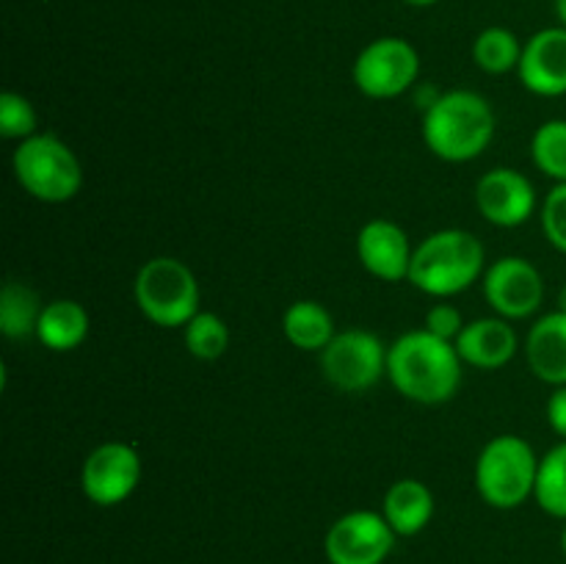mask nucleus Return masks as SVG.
<instances>
[{
	"label": "nucleus",
	"mask_w": 566,
	"mask_h": 564,
	"mask_svg": "<svg viewBox=\"0 0 566 564\" xmlns=\"http://www.w3.org/2000/svg\"><path fill=\"white\" fill-rule=\"evenodd\" d=\"M407 6H415V9H426V6H434L440 3V0H403Z\"/></svg>",
	"instance_id": "29"
},
{
	"label": "nucleus",
	"mask_w": 566,
	"mask_h": 564,
	"mask_svg": "<svg viewBox=\"0 0 566 564\" xmlns=\"http://www.w3.org/2000/svg\"><path fill=\"white\" fill-rule=\"evenodd\" d=\"M531 158L542 175L566 182V119H551L536 127L531 138Z\"/></svg>",
	"instance_id": "24"
},
{
	"label": "nucleus",
	"mask_w": 566,
	"mask_h": 564,
	"mask_svg": "<svg viewBox=\"0 0 566 564\" xmlns=\"http://www.w3.org/2000/svg\"><path fill=\"white\" fill-rule=\"evenodd\" d=\"M396 531L381 512L357 509L332 523L324 553L329 564H381L396 545Z\"/></svg>",
	"instance_id": "9"
},
{
	"label": "nucleus",
	"mask_w": 566,
	"mask_h": 564,
	"mask_svg": "<svg viewBox=\"0 0 566 564\" xmlns=\"http://www.w3.org/2000/svg\"><path fill=\"white\" fill-rule=\"evenodd\" d=\"M558 310L566 313V285L562 288V291H558Z\"/></svg>",
	"instance_id": "31"
},
{
	"label": "nucleus",
	"mask_w": 566,
	"mask_h": 564,
	"mask_svg": "<svg viewBox=\"0 0 566 564\" xmlns=\"http://www.w3.org/2000/svg\"><path fill=\"white\" fill-rule=\"evenodd\" d=\"M17 182L33 199L48 205L70 202L83 186V169L70 144L53 133H36L17 144L11 155Z\"/></svg>",
	"instance_id": "5"
},
{
	"label": "nucleus",
	"mask_w": 566,
	"mask_h": 564,
	"mask_svg": "<svg viewBox=\"0 0 566 564\" xmlns=\"http://www.w3.org/2000/svg\"><path fill=\"white\" fill-rule=\"evenodd\" d=\"M381 514L398 536H415L434 518V495L418 479H398L385 492Z\"/></svg>",
	"instance_id": "17"
},
{
	"label": "nucleus",
	"mask_w": 566,
	"mask_h": 564,
	"mask_svg": "<svg viewBox=\"0 0 566 564\" xmlns=\"http://www.w3.org/2000/svg\"><path fill=\"white\" fill-rule=\"evenodd\" d=\"M354 83L370 100H392L418 83L420 55L401 36H381L365 44L354 61Z\"/></svg>",
	"instance_id": "7"
},
{
	"label": "nucleus",
	"mask_w": 566,
	"mask_h": 564,
	"mask_svg": "<svg viewBox=\"0 0 566 564\" xmlns=\"http://www.w3.org/2000/svg\"><path fill=\"white\" fill-rule=\"evenodd\" d=\"M321 374L343 393H365L387 376V346L368 330H346L321 352Z\"/></svg>",
	"instance_id": "8"
},
{
	"label": "nucleus",
	"mask_w": 566,
	"mask_h": 564,
	"mask_svg": "<svg viewBox=\"0 0 566 564\" xmlns=\"http://www.w3.org/2000/svg\"><path fill=\"white\" fill-rule=\"evenodd\" d=\"M133 296L155 326H186L199 313V282L182 260L160 254L138 269Z\"/></svg>",
	"instance_id": "6"
},
{
	"label": "nucleus",
	"mask_w": 566,
	"mask_h": 564,
	"mask_svg": "<svg viewBox=\"0 0 566 564\" xmlns=\"http://www.w3.org/2000/svg\"><path fill=\"white\" fill-rule=\"evenodd\" d=\"M556 14L562 20V25L566 28V0H556Z\"/></svg>",
	"instance_id": "30"
},
{
	"label": "nucleus",
	"mask_w": 566,
	"mask_h": 564,
	"mask_svg": "<svg viewBox=\"0 0 566 564\" xmlns=\"http://www.w3.org/2000/svg\"><path fill=\"white\" fill-rule=\"evenodd\" d=\"M142 481V457L127 442H103L81 468V490L97 506H116L136 492Z\"/></svg>",
	"instance_id": "10"
},
{
	"label": "nucleus",
	"mask_w": 566,
	"mask_h": 564,
	"mask_svg": "<svg viewBox=\"0 0 566 564\" xmlns=\"http://www.w3.org/2000/svg\"><path fill=\"white\" fill-rule=\"evenodd\" d=\"M475 205L495 227H520L536 208V188L523 171L497 166L475 182Z\"/></svg>",
	"instance_id": "12"
},
{
	"label": "nucleus",
	"mask_w": 566,
	"mask_h": 564,
	"mask_svg": "<svg viewBox=\"0 0 566 564\" xmlns=\"http://www.w3.org/2000/svg\"><path fill=\"white\" fill-rule=\"evenodd\" d=\"M282 332H285L287 343H293L302 352H324L337 335L335 318L329 310L313 299H298L282 315Z\"/></svg>",
	"instance_id": "19"
},
{
	"label": "nucleus",
	"mask_w": 566,
	"mask_h": 564,
	"mask_svg": "<svg viewBox=\"0 0 566 564\" xmlns=\"http://www.w3.org/2000/svg\"><path fill=\"white\" fill-rule=\"evenodd\" d=\"M525 359L536 379L553 387L566 385V313H547L525 337Z\"/></svg>",
	"instance_id": "16"
},
{
	"label": "nucleus",
	"mask_w": 566,
	"mask_h": 564,
	"mask_svg": "<svg viewBox=\"0 0 566 564\" xmlns=\"http://www.w3.org/2000/svg\"><path fill=\"white\" fill-rule=\"evenodd\" d=\"M36 337L50 352H72L88 337V313L75 299H53L44 304Z\"/></svg>",
	"instance_id": "18"
},
{
	"label": "nucleus",
	"mask_w": 566,
	"mask_h": 564,
	"mask_svg": "<svg viewBox=\"0 0 566 564\" xmlns=\"http://www.w3.org/2000/svg\"><path fill=\"white\" fill-rule=\"evenodd\" d=\"M486 271L484 243L468 230H437L415 247L409 282L429 296L448 299L468 291Z\"/></svg>",
	"instance_id": "3"
},
{
	"label": "nucleus",
	"mask_w": 566,
	"mask_h": 564,
	"mask_svg": "<svg viewBox=\"0 0 566 564\" xmlns=\"http://www.w3.org/2000/svg\"><path fill=\"white\" fill-rule=\"evenodd\" d=\"M423 330L442 337V341H457L459 332L464 330V318L462 313H459V307H453V304H434V307L426 313Z\"/></svg>",
	"instance_id": "27"
},
{
	"label": "nucleus",
	"mask_w": 566,
	"mask_h": 564,
	"mask_svg": "<svg viewBox=\"0 0 566 564\" xmlns=\"http://www.w3.org/2000/svg\"><path fill=\"white\" fill-rule=\"evenodd\" d=\"M534 501L539 503L542 512L566 520V440L539 459Z\"/></svg>",
	"instance_id": "22"
},
{
	"label": "nucleus",
	"mask_w": 566,
	"mask_h": 564,
	"mask_svg": "<svg viewBox=\"0 0 566 564\" xmlns=\"http://www.w3.org/2000/svg\"><path fill=\"white\" fill-rule=\"evenodd\" d=\"M359 263L368 274L385 282L409 280V265H412V243L403 227L390 219H370L363 224L357 236Z\"/></svg>",
	"instance_id": "13"
},
{
	"label": "nucleus",
	"mask_w": 566,
	"mask_h": 564,
	"mask_svg": "<svg viewBox=\"0 0 566 564\" xmlns=\"http://www.w3.org/2000/svg\"><path fill=\"white\" fill-rule=\"evenodd\" d=\"M542 230L547 241L566 254V182H556L542 202Z\"/></svg>",
	"instance_id": "26"
},
{
	"label": "nucleus",
	"mask_w": 566,
	"mask_h": 564,
	"mask_svg": "<svg viewBox=\"0 0 566 564\" xmlns=\"http://www.w3.org/2000/svg\"><path fill=\"white\" fill-rule=\"evenodd\" d=\"M547 420H551L553 431L566 440V385L556 387L553 396L547 398Z\"/></svg>",
	"instance_id": "28"
},
{
	"label": "nucleus",
	"mask_w": 566,
	"mask_h": 564,
	"mask_svg": "<svg viewBox=\"0 0 566 564\" xmlns=\"http://www.w3.org/2000/svg\"><path fill=\"white\" fill-rule=\"evenodd\" d=\"M539 457L528 440L497 435L481 448L475 462V490L481 501L495 509H517L534 498Z\"/></svg>",
	"instance_id": "4"
},
{
	"label": "nucleus",
	"mask_w": 566,
	"mask_h": 564,
	"mask_svg": "<svg viewBox=\"0 0 566 564\" xmlns=\"http://www.w3.org/2000/svg\"><path fill=\"white\" fill-rule=\"evenodd\" d=\"M186 348L191 357L205 359V363H213L230 346V330H227L224 318H219L216 313H208V310H199L186 326Z\"/></svg>",
	"instance_id": "23"
},
{
	"label": "nucleus",
	"mask_w": 566,
	"mask_h": 564,
	"mask_svg": "<svg viewBox=\"0 0 566 564\" xmlns=\"http://www.w3.org/2000/svg\"><path fill=\"white\" fill-rule=\"evenodd\" d=\"M484 296L506 321H523L542 307L545 280L525 258H501L484 271Z\"/></svg>",
	"instance_id": "11"
},
{
	"label": "nucleus",
	"mask_w": 566,
	"mask_h": 564,
	"mask_svg": "<svg viewBox=\"0 0 566 564\" xmlns=\"http://www.w3.org/2000/svg\"><path fill=\"white\" fill-rule=\"evenodd\" d=\"M495 136V111L479 92L453 88L440 94L426 108L423 142L437 158L448 164L473 160L490 147Z\"/></svg>",
	"instance_id": "2"
},
{
	"label": "nucleus",
	"mask_w": 566,
	"mask_h": 564,
	"mask_svg": "<svg viewBox=\"0 0 566 564\" xmlns=\"http://www.w3.org/2000/svg\"><path fill=\"white\" fill-rule=\"evenodd\" d=\"M42 310L44 304H39V296L25 282H6L0 293V332L6 337L36 335Z\"/></svg>",
	"instance_id": "20"
},
{
	"label": "nucleus",
	"mask_w": 566,
	"mask_h": 564,
	"mask_svg": "<svg viewBox=\"0 0 566 564\" xmlns=\"http://www.w3.org/2000/svg\"><path fill=\"white\" fill-rule=\"evenodd\" d=\"M520 59H523V44L509 28L492 25L475 36L473 61L479 64V70L490 72V75H506V72L517 70Z\"/></svg>",
	"instance_id": "21"
},
{
	"label": "nucleus",
	"mask_w": 566,
	"mask_h": 564,
	"mask_svg": "<svg viewBox=\"0 0 566 564\" xmlns=\"http://www.w3.org/2000/svg\"><path fill=\"white\" fill-rule=\"evenodd\" d=\"M462 357L453 341L431 335L429 330L403 332L387 348V376L403 398L418 404L451 401L462 385Z\"/></svg>",
	"instance_id": "1"
},
{
	"label": "nucleus",
	"mask_w": 566,
	"mask_h": 564,
	"mask_svg": "<svg viewBox=\"0 0 566 564\" xmlns=\"http://www.w3.org/2000/svg\"><path fill=\"white\" fill-rule=\"evenodd\" d=\"M459 357L464 365H473L481 370H497L509 365L517 354V332L506 318H475L464 324L459 337L453 341Z\"/></svg>",
	"instance_id": "15"
},
{
	"label": "nucleus",
	"mask_w": 566,
	"mask_h": 564,
	"mask_svg": "<svg viewBox=\"0 0 566 564\" xmlns=\"http://www.w3.org/2000/svg\"><path fill=\"white\" fill-rule=\"evenodd\" d=\"M36 125L39 116L31 100L17 92L0 94V136L25 142V138L36 136Z\"/></svg>",
	"instance_id": "25"
},
{
	"label": "nucleus",
	"mask_w": 566,
	"mask_h": 564,
	"mask_svg": "<svg viewBox=\"0 0 566 564\" xmlns=\"http://www.w3.org/2000/svg\"><path fill=\"white\" fill-rule=\"evenodd\" d=\"M517 75L531 94H566V28H542L523 44Z\"/></svg>",
	"instance_id": "14"
},
{
	"label": "nucleus",
	"mask_w": 566,
	"mask_h": 564,
	"mask_svg": "<svg viewBox=\"0 0 566 564\" xmlns=\"http://www.w3.org/2000/svg\"><path fill=\"white\" fill-rule=\"evenodd\" d=\"M562 547H564V556H566V525H564V534H562Z\"/></svg>",
	"instance_id": "32"
}]
</instances>
